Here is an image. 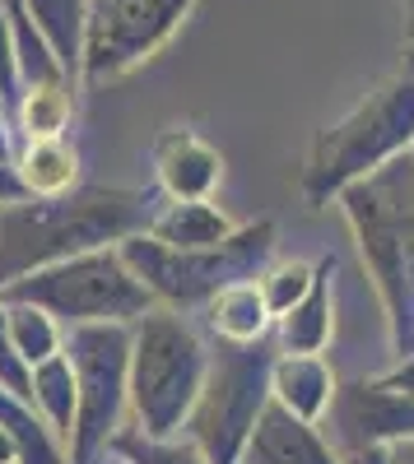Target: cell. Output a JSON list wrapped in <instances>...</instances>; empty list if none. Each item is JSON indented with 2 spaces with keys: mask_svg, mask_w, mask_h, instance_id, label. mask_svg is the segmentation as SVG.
Listing matches in <instances>:
<instances>
[{
  "mask_svg": "<svg viewBox=\"0 0 414 464\" xmlns=\"http://www.w3.org/2000/svg\"><path fill=\"white\" fill-rule=\"evenodd\" d=\"M154 200L144 190L84 186L56 200H24L0 209V288L37 275L47 265L122 246L154 223Z\"/></svg>",
  "mask_w": 414,
  "mask_h": 464,
  "instance_id": "1",
  "label": "cell"
},
{
  "mask_svg": "<svg viewBox=\"0 0 414 464\" xmlns=\"http://www.w3.org/2000/svg\"><path fill=\"white\" fill-rule=\"evenodd\" d=\"M210 376V358L177 312H149L135 321L131 348V409L144 437L172 441L182 422L192 418Z\"/></svg>",
  "mask_w": 414,
  "mask_h": 464,
  "instance_id": "2",
  "label": "cell"
},
{
  "mask_svg": "<svg viewBox=\"0 0 414 464\" xmlns=\"http://www.w3.org/2000/svg\"><path fill=\"white\" fill-rule=\"evenodd\" d=\"M345 209L363 237V256L372 265L387 312L396 325V343L405 353L409 321V279H414V159H391L345 186Z\"/></svg>",
  "mask_w": 414,
  "mask_h": 464,
  "instance_id": "3",
  "label": "cell"
},
{
  "mask_svg": "<svg viewBox=\"0 0 414 464\" xmlns=\"http://www.w3.org/2000/svg\"><path fill=\"white\" fill-rule=\"evenodd\" d=\"M0 302L43 306L61 325H135L154 312V293L135 279L117 246L24 275L19 284L0 288Z\"/></svg>",
  "mask_w": 414,
  "mask_h": 464,
  "instance_id": "4",
  "label": "cell"
},
{
  "mask_svg": "<svg viewBox=\"0 0 414 464\" xmlns=\"http://www.w3.org/2000/svg\"><path fill=\"white\" fill-rule=\"evenodd\" d=\"M409 140H414V70L382 84L363 107H354L340 126L317 140L303 177L308 200L321 205L330 190H345L350 181L378 172L382 163L400 159Z\"/></svg>",
  "mask_w": 414,
  "mask_h": 464,
  "instance_id": "5",
  "label": "cell"
},
{
  "mask_svg": "<svg viewBox=\"0 0 414 464\" xmlns=\"http://www.w3.org/2000/svg\"><path fill=\"white\" fill-rule=\"evenodd\" d=\"M117 251L154 297H163L172 306H192V302L223 293L229 284L256 279V265L275 251V223H256L247 232H233L223 246H210V251H172L154 237H144V232L126 237Z\"/></svg>",
  "mask_w": 414,
  "mask_h": 464,
  "instance_id": "6",
  "label": "cell"
},
{
  "mask_svg": "<svg viewBox=\"0 0 414 464\" xmlns=\"http://www.w3.org/2000/svg\"><path fill=\"white\" fill-rule=\"evenodd\" d=\"M131 325H70L65 358L80 385V413H74L70 464H89L103 446L117 441L122 409L131 404Z\"/></svg>",
  "mask_w": 414,
  "mask_h": 464,
  "instance_id": "7",
  "label": "cell"
},
{
  "mask_svg": "<svg viewBox=\"0 0 414 464\" xmlns=\"http://www.w3.org/2000/svg\"><path fill=\"white\" fill-rule=\"evenodd\" d=\"M275 362L266 358L261 343H219V358L210 362L205 391L186 418L192 441L210 464H238L247 450V437L256 428L261 409H266V385Z\"/></svg>",
  "mask_w": 414,
  "mask_h": 464,
  "instance_id": "8",
  "label": "cell"
},
{
  "mask_svg": "<svg viewBox=\"0 0 414 464\" xmlns=\"http://www.w3.org/2000/svg\"><path fill=\"white\" fill-rule=\"evenodd\" d=\"M196 0H89V37L80 74L89 84L117 80L154 56Z\"/></svg>",
  "mask_w": 414,
  "mask_h": 464,
  "instance_id": "9",
  "label": "cell"
},
{
  "mask_svg": "<svg viewBox=\"0 0 414 464\" xmlns=\"http://www.w3.org/2000/svg\"><path fill=\"white\" fill-rule=\"evenodd\" d=\"M340 428L354 437V450H372L382 441H409L414 437V395L396 385H345L340 391Z\"/></svg>",
  "mask_w": 414,
  "mask_h": 464,
  "instance_id": "10",
  "label": "cell"
},
{
  "mask_svg": "<svg viewBox=\"0 0 414 464\" xmlns=\"http://www.w3.org/2000/svg\"><path fill=\"white\" fill-rule=\"evenodd\" d=\"M242 459L247 464H340L335 450L308 428V418H298L280 400H271L266 409H261Z\"/></svg>",
  "mask_w": 414,
  "mask_h": 464,
  "instance_id": "11",
  "label": "cell"
},
{
  "mask_svg": "<svg viewBox=\"0 0 414 464\" xmlns=\"http://www.w3.org/2000/svg\"><path fill=\"white\" fill-rule=\"evenodd\" d=\"M154 163H159V181L172 200H205L210 190L219 186V153L196 140L192 130H168L154 149Z\"/></svg>",
  "mask_w": 414,
  "mask_h": 464,
  "instance_id": "12",
  "label": "cell"
},
{
  "mask_svg": "<svg viewBox=\"0 0 414 464\" xmlns=\"http://www.w3.org/2000/svg\"><path fill=\"white\" fill-rule=\"evenodd\" d=\"M149 237L172 246V251H210V246H223L233 237V223L210 200H177L149 223Z\"/></svg>",
  "mask_w": 414,
  "mask_h": 464,
  "instance_id": "13",
  "label": "cell"
},
{
  "mask_svg": "<svg viewBox=\"0 0 414 464\" xmlns=\"http://www.w3.org/2000/svg\"><path fill=\"white\" fill-rule=\"evenodd\" d=\"M15 172L28 190V200H56V196H70L74 177H80V153L65 140H24Z\"/></svg>",
  "mask_w": 414,
  "mask_h": 464,
  "instance_id": "14",
  "label": "cell"
},
{
  "mask_svg": "<svg viewBox=\"0 0 414 464\" xmlns=\"http://www.w3.org/2000/svg\"><path fill=\"white\" fill-rule=\"evenodd\" d=\"M37 33L52 43L61 65L74 74L84 65V37H89V0H24Z\"/></svg>",
  "mask_w": 414,
  "mask_h": 464,
  "instance_id": "15",
  "label": "cell"
},
{
  "mask_svg": "<svg viewBox=\"0 0 414 464\" xmlns=\"http://www.w3.org/2000/svg\"><path fill=\"white\" fill-rule=\"evenodd\" d=\"M271 306L261 297V284H229L210 297V325L223 343H256L266 334Z\"/></svg>",
  "mask_w": 414,
  "mask_h": 464,
  "instance_id": "16",
  "label": "cell"
},
{
  "mask_svg": "<svg viewBox=\"0 0 414 464\" xmlns=\"http://www.w3.org/2000/svg\"><path fill=\"white\" fill-rule=\"evenodd\" d=\"M33 409L47 418V428L56 437H74V413H80V385H74V367L65 358V348L43 367H33Z\"/></svg>",
  "mask_w": 414,
  "mask_h": 464,
  "instance_id": "17",
  "label": "cell"
},
{
  "mask_svg": "<svg viewBox=\"0 0 414 464\" xmlns=\"http://www.w3.org/2000/svg\"><path fill=\"white\" fill-rule=\"evenodd\" d=\"M0 428L10 432L19 464H70L56 446V432L47 428V418L33 409V400H19L5 385H0Z\"/></svg>",
  "mask_w": 414,
  "mask_h": 464,
  "instance_id": "18",
  "label": "cell"
},
{
  "mask_svg": "<svg viewBox=\"0 0 414 464\" xmlns=\"http://www.w3.org/2000/svg\"><path fill=\"white\" fill-rule=\"evenodd\" d=\"M271 391H275V400H280L284 409H293L298 418H317V413L330 404V376H326V367H321L312 353H298V358L275 362Z\"/></svg>",
  "mask_w": 414,
  "mask_h": 464,
  "instance_id": "19",
  "label": "cell"
},
{
  "mask_svg": "<svg viewBox=\"0 0 414 464\" xmlns=\"http://www.w3.org/2000/svg\"><path fill=\"white\" fill-rule=\"evenodd\" d=\"M5 14H10V28H15V56H19V80H24V89H28V84L70 80V70L61 65V56L52 52L47 37L37 33L33 14L24 10V0H5Z\"/></svg>",
  "mask_w": 414,
  "mask_h": 464,
  "instance_id": "20",
  "label": "cell"
},
{
  "mask_svg": "<svg viewBox=\"0 0 414 464\" xmlns=\"http://www.w3.org/2000/svg\"><path fill=\"white\" fill-rule=\"evenodd\" d=\"M70 111H74L70 80L28 84L19 93V130H24V140H61V130L70 126Z\"/></svg>",
  "mask_w": 414,
  "mask_h": 464,
  "instance_id": "21",
  "label": "cell"
},
{
  "mask_svg": "<svg viewBox=\"0 0 414 464\" xmlns=\"http://www.w3.org/2000/svg\"><path fill=\"white\" fill-rule=\"evenodd\" d=\"M10 312V339L19 348V358L28 367H43L47 358H56L65 348V334H61V321L47 316L43 306H28V302H5Z\"/></svg>",
  "mask_w": 414,
  "mask_h": 464,
  "instance_id": "22",
  "label": "cell"
},
{
  "mask_svg": "<svg viewBox=\"0 0 414 464\" xmlns=\"http://www.w3.org/2000/svg\"><path fill=\"white\" fill-rule=\"evenodd\" d=\"M326 275H330V260L321 265V275L312 284V293L293 306L284 321V343L293 353H317V348L330 339V293H326Z\"/></svg>",
  "mask_w": 414,
  "mask_h": 464,
  "instance_id": "23",
  "label": "cell"
},
{
  "mask_svg": "<svg viewBox=\"0 0 414 464\" xmlns=\"http://www.w3.org/2000/svg\"><path fill=\"white\" fill-rule=\"evenodd\" d=\"M112 450H117L126 464H210L196 441H177V437L172 441H154L144 432H117Z\"/></svg>",
  "mask_w": 414,
  "mask_h": 464,
  "instance_id": "24",
  "label": "cell"
},
{
  "mask_svg": "<svg viewBox=\"0 0 414 464\" xmlns=\"http://www.w3.org/2000/svg\"><path fill=\"white\" fill-rule=\"evenodd\" d=\"M312 284H317L312 269L303 260H289V265H275L271 275L261 279V297H266V306H271L275 316H289L293 306L312 293Z\"/></svg>",
  "mask_w": 414,
  "mask_h": 464,
  "instance_id": "25",
  "label": "cell"
},
{
  "mask_svg": "<svg viewBox=\"0 0 414 464\" xmlns=\"http://www.w3.org/2000/svg\"><path fill=\"white\" fill-rule=\"evenodd\" d=\"M0 385L15 391L19 400H33V367L19 358V348L10 339V312H5V302H0Z\"/></svg>",
  "mask_w": 414,
  "mask_h": 464,
  "instance_id": "26",
  "label": "cell"
},
{
  "mask_svg": "<svg viewBox=\"0 0 414 464\" xmlns=\"http://www.w3.org/2000/svg\"><path fill=\"white\" fill-rule=\"evenodd\" d=\"M19 93H24V80H19V56H15V28L5 14V0H0V102H15Z\"/></svg>",
  "mask_w": 414,
  "mask_h": 464,
  "instance_id": "27",
  "label": "cell"
},
{
  "mask_svg": "<svg viewBox=\"0 0 414 464\" xmlns=\"http://www.w3.org/2000/svg\"><path fill=\"white\" fill-rule=\"evenodd\" d=\"M24 200H28V190H24L19 172L0 163V209H5V205H24Z\"/></svg>",
  "mask_w": 414,
  "mask_h": 464,
  "instance_id": "28",
  "label": "cell"
},
{
  "mask_svg": "<svg viewBox=\"0 0 414 464\" xmlns=\"http://www.w3.org/2000/svg\"><path fill=\"white\" fill-rule=\"evenodd\" d=\"M0 163L15 168V144H10V121H5V107H0Z\"/></svg>",
  "mask_w": 414,
  "mask_h": 464,
  "instance_id": "29",
  "label": "cell"
},
{
  "mask_svg": "<svg viewBox=\"0 0 414 464\" xmlns=\"http://www.w3.org/2000/svg\"><path fill=\"white\" fill-rule=\"evenodd\" d=\"M387 385H396V391L414 395V362H405L400 372H391V376H387Z\"/></svg>",
  "mask_w": 414,
  "mask_h": 464,
  "instance_id": "30",
  "label": "cell"
},
{
  "mask_svg": "<svg viewBox=\"0 0 414 464\" xmlns=\"http://www.w3.org/2000/svg\"><path fill=\"white\" fill-rule=\"evenodd\" d=\"M387 464H414V437L409 441H396L391 455H387Z\"/></svg>",
  "mask_w": 414,
  "mask_h": 464,
  "instance_id": "31",
  "label": "cell"
},
{
  "mask_svg": "<svg viewBox=\"0 0 414 464\" xmlns=\"http://www.w3.org/2000/svg\"><path fill=\"white\" fill-rule=\"evenodd\" d=\"M0 464H19V450H15V441H10L5 428H0Z\"/></svg>",
  "mask_w": 414,
  "mask_h": 464,
  "instance_id": "32",
  "label": "cell"
},
{
  "mask_svg": "<svg viewBox=\"0 0 414 464\" xmlns=\"http://www.w3.org/2000/svg\"><path fill=\"white\" fill-rule=\"evenodd\" d=\"M359 464H387L382 446H372V450H359Z\"/></svg>",
  "mask_w": 414,
  "mask_h": 464,
  "instance_id": "33",
  "label": "cell"
},
{
  "mask_svg": "<svg viewBox=\"0 0 414 464\" xmlns=\"http://www.w3.org/2000/svg\"><path fill=\"white\" fill-rule=\"evenodd\" d=\"M409 70H414V19H409Z\"/></svg>",
  "mask_w": 414,
  "mask_h": 464,
  "instance_id": "34",
  "label": "cell"
},
{
  "mask_svg": "<svg viewBox=\"0 0 414 464\" xmlns=\"http://www.w3.org/2000/svg\"><path fill=\"white\" fill-rule=\"evenodd\" d=\"M405 14H409V19H414V0H405Z\"/></svg>",
  "mask_w": 414,
  "mask_h": 464,
  "instance_id": "35",
  "label": "cell"
}]
</instances>
